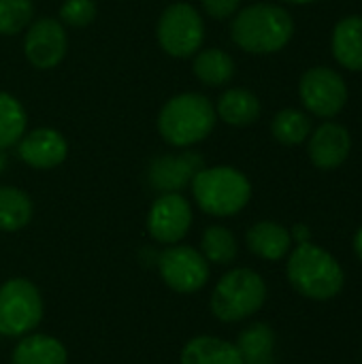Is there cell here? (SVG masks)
Instances as JSON below:
<instances>
[{
  "mask_svg": "<svg viewBox=\"0 0 362 364\" xmlns=\"http://www.w3.org/2000/svg\"><path fill=\"white\" fill-rule=\"evenodd\" d=\"M192 226V207L179 192H166L154 200L147 215V230L158 243L175 245Z\"/></svg>",
  "mask_w": 362,
  "mask_h": 364,
  "instance_id": "8fae6325",
  "label": "cell"
},
{
  "mask_svg": "<svg viewBox=\"0 0 362 364\" xmlns=\"http://www.w3.org/2000/svg\"><path fill=\"white\" fill-rule=\"evenodd\" d=\"M265 301V279L252 269H233L213 288L211 311L222 322H241L254 316Z\"/></svg>",
  "mask_w": 362,
  "mask_h": 364,
  "instance_id": "5b68a950",
  "label": "cell"
},
{
  "mask_svg": "<svg viewBox=\"0 0 362 364\" xmlns=\"http://www.w3.org/2000/svg\"><path fill=\"white\" fill-rule=\"evenodd\" d=\"M271 132L282 145H301L312 134V119L299 109H284L273 117Z\"/></svg>",
  "mask_w": 362,
  "mask_h": 364,
  "instance_id": "cb8c5ba5",
  "label": "cell"
},
{
  "mask_svg": "<svg viewBox=\"0 0 362 364\" xmlns=\"http://www.w3.org/2000/svg\"><path fill=\"white\" fill-rule=\"evenodd\" d=\"M237 239L224 226H209L201 239V254L211 264H230L237 258Z\"/></svg>",
  "mask_w": 362,
  "mask_h": 364,
  "instance_id": "d4e9b609",
  "label": "cell"
},
{
  "mask_svg": "<svg viewBox=\"0 0 362 364\" xmlns=\"http://www.w3.org/2000/svg\"><path fill=\"white\" fill-rule=\"evenodd\" d=\"M6 168V156H4V149H0V173Z\"/></svg>",
  "mask_w": 362,
  "mask_h": 364,
  "instance_id": "4dcf8cb0",
  "label": "cell"
},
{
  "mask_svg": "<svg viewBox=\"0 0 362 364\" xmlns=\"http://www.w3.org/2000/svg\"><path fill=\"white\" fill-rule=\"evenodd\" d=\"M34 4L32 0H0V34H19L32 23Z\"/></svg>",
  "mask_w": 362,
  "mask_h": 364,
  "instance_id": "484cf974",
  "label": "cell"
},
{
  "mask_svg": "<svg viewBox=\"0 0 362 364\" xmlns=\"http://www.w3.org/2000/svg\"><path fill=\"white\" fill-rule=\"evenodd\" d=\"M335 60L348 70H362V15L344 17L331 38Z\"/></svg>",
  "mask_w": 362,
  "mask_h": 364,
  "instance_id": "9a60e30c",
  "label": "cell"
},
{
  "mask_svg": "<svg viewBox=\"0 0 362 364\" xmlns=\"http://www.w3.org/2000/svg\"><path fill=\"white\" fill-rule=\"evenodd\" d=\"M66 348L49 335H26L13 350V364H66Z\"/></svg>",
  "mask_w": 362,
  "mask_h": 364,
  "instance_id": "d6986e66",
  "label": "cell"
},
{
  "mask_svg": "<svg viewBox=\"0 0 362 364\" xmlns=\"http://www.w3.org/2000/svg\"><path fill=\"white\" fill-rule=\"evenodd\" d=\"M30 196L13 186H0V230L15 232L30 224L32 220Z\"/></svg>",
  "mask_w": 362,
  "mask_h": 364,
  "instance_id": "ffe728a7",
  "label": "cell"
},
{
  "mask_svg": "<svg viewBox=\"0 0 362 364\" xmlns=\"http://www.w3.org/2000/svg\"><path fill=\"white\" fill-rule=\"evenodd\" d=\"M158 273L171 290L192 294L207 284L209 264L198 250L190 245H171L158 258Z\"/></svg>",
  "mask_w": 362,
  "mask_h": 364,
  "instance_id": "ba28073f",
  "label": "cell"
},
{
  "mask_svg": "<svg viewBox=\"0 0 362 364\" xmlns=\"http://www.w3.org/2000/svg\"><path fill=\"white\" fill-rule=\"evenodd\" d=\"M294 237H297L301 243H305L307 237H309V235H307V228H305V226H297V228H294Z\"/></svg>",
  "mask_w": 362,
  "mask_h": 364,
  "instance_id": "f546056e",
  "label": "cell"
},
{
  "mask_svg": "<svg viewBox=\"0 0 362 364\" xmlns=\"http://www.w3.org/2000/svg\"><path fill=\"white\" fill-rule=\"evenodd\" d=\"M352 151V136L346 126L326 122L309 134V158L314 166L333 171L341 166Z\"/></svg>",
  "mask_w": 362,
  "mask_h": 364,
  "instance_id": "5bb4252c",
  "label": "cell"
},
{
  "mask_svg": "<svg viewBox=\"0 0 362 364\" xmlns=\"http://www.w3.org/2000/svg\"><path fill=\"white\" fill-rule=\"evenodd\" d=\"M196 205L215 218L239 213L252 198L250 179L233 166H203L192 179Z\"/></svg>",
  "mask_w": 362,
  "mask_h": 364,
  "instance_id": "277c9868",
  "label": "cell"
},
{
  "mask_svg": "<svg viewBox=\"0 0 362 364\" xmlns=\"http://www.w3.org/2000/svg\"><path fill=\"white\" fill-rule=\"evenodd\" d=\"M68 49V36L62 21L53 17H41L30 23L23 38V53L28 62L38 70L58 66Z\"/></svg>",
  "mask_w": 362,
  "mask_h": 364,
  "instance_id": "30bf717a",
  "label": "cell"
},
{
  "mask_svg": "<svg viewBox=\"0 0 362 364\" xmlns=\"http://www.w3.org/2000/svg\"><path fill=\"white\" fill-rule=\"evenodd\" d=\"M286 273L292 288L314 301L335 299L344 288V269L335 256L309 241L299 243L290 254Z\"/></svg>",
  "mask_w": 362,
  "mask_h": 364,
  "instance_id": "3957f363",
  "label": "cell"
},
{
  "mask_svg": "<svg viewBox=\"0 0 362 364\" xmlns=\"http://www.w3.org/2000/svg\"><path fill=\"white\" fill-rule=\"evenodd\" d=\"M205 166V160L198 151H181L166 154L151 160L147 168V179L151 188L160 192H179L188 183H192L194 175Z\"/></svg>",
  "mask_w": 362,
  "mask_h": 364,
  "instance_id": "7c38bea8",
  "label": "cell"
},
{
  "mask_svg": "<svg viewBox=\"0 0 362 364\" xmlns=\"http://www.w3.org/2000/svg\"><path fill=\"white\" fill-rule=\"evenodd\" d=\"M43 320V299L38 288L15 277L0 286V335L26 337Z\"/></svg>",
  "mask_w": 362,
  "mask_h": 364,
  "instance_id": "8992f818",
  "label": "cell"
},
{
  "mask_svg": "<svg viewBox=\"0 0 362 364\" xmlns=\"http://www.w3.org/2000/svg\"><path fill=\"white\" fill-rule=\"evenodd\" d=\"M284 2H290V4H312L316 0H284Z\"/></svg>",
  "mask_w": 362,
  "mask_h": 364,
  "instance_id": "1f68e13d",
  "label": "cell"
},
{
  "mask_svg": "<svg viewBox=\"0 0 362 364\" xmlns=\"http://www.w3.org/2000/svg\"><path fill=\"white\" fill-rule=\"evenodd\" d=\"M17 156L32 168L47 171L60 166L68 156L66 139L53 128H36L32 132H23L17 141Z\"/></svg>",
  "mask_w": 362,
  "mask_h": 364,
  "instance_id": "4fadbf2b",
  "label": "cell"
},
{
  "mask_svg": "<svg viewBox=\"0 0 362 364\" xmlns=\"http://www.w3.org/2000/svg\"><path fill=\"white\" fill-rule=\"evenodd\" d=\"M201 2H203V9L207 11V15L213 19L233 17L241 4V0H201Z\"/></svg>",
  "mask_w": 362,
  "mask_h": 364,
  "instance_id": "83f0119b",
  "label": "cell"
},
{
  "mask_svg": "<svg viewBox=\"0 0 362 364\" xmlns=\"http://www.w3.org/2000/svg\"><path fill=\"white\" fill-rule=\"evenodd\" d=\"M96 17V2L94 0H64L60 6V19L66 26L83 28L92 23Z\"/></svg>",
  "mask_w": 362,
  "mask_h": 364,
  "instance_id": "4316f807",
  "label": "cell"
},
{
  "mask_svg": "<svg viewBox=\"0 0 362 364\" xmlns=\"http://www.w3.org/2000/svg\"><path fill=\"white\" fill-rule=\"evenodd\" d=\"M299 96L314 115L335 117L348 102V85L337 70L314 66L301 77Z\"/></svg>",
  "mask_w": 362,
  "mask_h": 364,
  "instance_id": "9c48e42d",
  "label": "cell"
},
{
  "mask_svg": "<svg viewBox=\"0 0 362 364\" xmlns=\"http://www.w3.org/2000/svg\"><path fill=\"white\" fill-rule=\"evenodd\" d=\"M156 36L169 55L190 58L203 47L205 21L192 4L175 2L162 11L156 26Z\"/></svg>",
  "mask_w": 362,
  "mask_h": 364,
  "instance_id": "52a82bcc",
  "label": "cell"
},
{
  "mask_svg": "<svg viewBox=\"0 0 362 364\" xmlns=\"http://www.w3.org/2000/svg\"><path fill=\"white\" fill-rule=\"evenodd\" d=\"M192 68H194V75L198 77V81H203L205 85H211V87L224 85L235 77V60L226 51L215 49V47L196 51Z\"/></svg>",
  "mask_w": 362,
  "mask_h": 364,
  "instance_id": "7402d4cb",
  "label": "cell"
},
{
  "mask_svg": "<svg viewBox=\"0 0 362 364\" xmlns=\"http://www.w3.org/2000/svg\"><path fill=\"white\" fill-rule=\"evenodd\" d=\"M260 111L262 107L258 96L243 87L226 90L215 105V115L228 126H250L260 117Z\"/></svg>",
  "mask_w": 362,
  "mask_h": 364,
  "instance_id": "e0dca14e",
  "label": "cell"
},
{
  "mask_svg": "<svg viewBox=\"0 0 362 364\" xmlns=\"http://www.w3.org/2000/svg\"><path fill=\"white\" fill-rule=\"evenodd\" d=\"M26 124L28 117L23 105L15 96L0 92V149L17 145L26 132Z\"/></svg>",
  "mask_w": 362,
  "mask_h": 364,
  "instance_id": "603a6c76",
  "label": "cell"
},
{
  "mask_svg": "<svg viewBox=\"0 0 362 364\" xmlns=\"http://www.w3.org/2000/svg\"><path fill=\"white\" fill-rule=\"evenodd\" d=\"M230 34L243 51L267 55L282 51L290 43L294 34V21L284 6L258 2L241 9L235 15Z\"/></svg>",
  "mask_w": 362,
  "mask_h": 364,
  "instance_id": "6da1fadb",
  "label": "cell"
},
{
  "mask_svg": "<svg viewBox=\"0 0 362 364\" xmlns=\"http://www.w3.org/2000/svg\"><path fill=\"white\" fill-rule=\"evenodd\" d=\"M354 250H356V256L362 260V226L358 228L356 237H354Z\"/></svg>",
  "mask_w": 362,
  "mask_h": 364,
  "instance_id": "f1b7e54d",
  "label": "cell"
},
{
  "mask_svg": "<svg viewBox=\"0 0 362 364\" xmlns=\"http://www.w3.org/2000/svg\"><path fill=\"white\" fill-rule=\"evenodd\" d=\"M215 107L196 92L173 96L158 115V132L173 147H190L207 139L215 126Z\"/></svg>",
  "mask_w": 362,
  "mask_h": 364,
  "instance_id": "7a4b0ae2",
  "label": "cell"
},
{
  "mask_svg": "<svg viewBox=\"0 0 362 364\" xmlns=\"http://www.w3.org/2000/svg\"><path fill=\"white\" fill-rule=\"evenodd\" d=\"M247 247L252 254L265 260H282L292 245V235L288 228L275 222H258L247 230Z\"/></svg>",
  "mask_w": 362,
  "mask_h": 364,
  "instance_id": "2e32d148",
  "label": "cell"
},
{
  "mask_svg": "<svg viewBox=\"0 0 362 364\" xmlns=\"http://www.w3.org/2000/svg\"><path fill=\"white\" fill-rule=\"evenodd\" d=\"M181 364H243L237 346L218 337H194L181 350Z\"/></svg>",
  "mask_w": 362,
  "mask_h": 364,
  "instance_id": "ac0fdd59",
  "label": "cell"
},
{
  "mask_svg": "<svg viewBox=\"0 0 362 364\" xmlns=\"http://www.w3.org/2000/svg\"><path fill=\"white\" fill-rule=\"evenodd\" d=\"M237 350L241 354L243 364H271L273 363V350H275V335L271 326L258 322L245 328L239 335Z\"/></svg>",
  "mask_w": 362,
  "mask_h": 364,
  "instance_id": "44dd1931",
  "label": "cell"
}]
</instances>
